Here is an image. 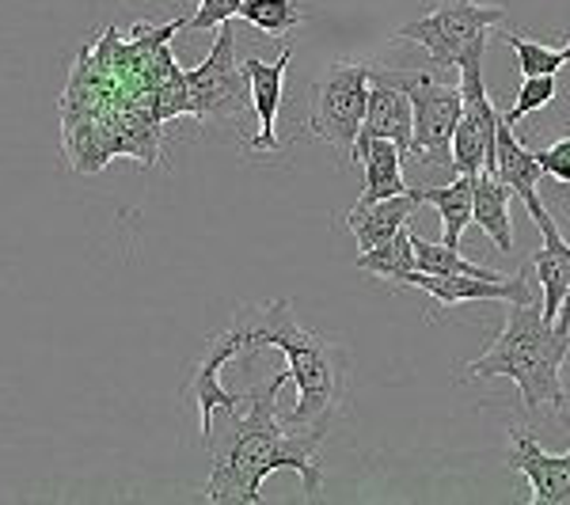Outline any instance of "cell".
Wrapping results in <instances>:
<instances>
[{
	"instance_id": "6da1fadb",
	"label": "cell",
	"mask_w": 570,
	"mask_h": 505,
	"mask_svg": "<svg viewBox=\"0 0 570 505\" xmlns=\"http://www.w3.org/2000/svg\"><path fill=\"white\" fill-rule=\"evenodd\" d=\"M289 373H274L259 388H247L240 410H214V426L206 445L214 453V475L202 486L206 502H263V479L282 467H293L305 483V498L320 494V464L316 445L301 429L285 426L278 415V392Z\"/></svg>"
},
{
	"instance_id": "7a4b0ae2",
	"label": "cell",
	"mask_w": 570,
	"mask_h": 505,
	"mask_svg": "<svg viewBox=\"0 0 570 505\" xmlns=\"http://www.w3.org/2000/svg\"><path fill=\"white\" fill-rule=\"evenodd\" d=\"M247 350H278L285 354V373L297 384V407L289 410L285 426L301 429L312 445L327 437L331 422L343 407L346 392V350L327 335H312L297 324L289 300H266V305L236 308Z\"/></svg>"
},
{
	"instance_id": "3957f363",
	"label": "cell",
	"mask_w": 570,
	"mask_h": 505,
	"mask_svg": "<svg viewBox=\"0 0 570 505\" xmlns=\"http://www.w3.org/2000/svg\"><path fill=\"white\" fill-rule=\"evenodd\" d=\"M570 354V330L548 324L537 300L505 308V327L499 330L487 350L475 362L464 365V380L480 376H510L521 392V403L529 410L563 407V362Z\"/></svg>"
},
{
	"instance_id": "277c9868",
	"label": "cell",
	"mask_w": 570,
	"mask_h": 505,
	"mask_svg": "<svg viewBox=\"0 0 570 505\" xmlns=\"http://www.w3.org/2000/svg\"><path fill=\"white\" fill-rule=\"evenodd\" d=\"M373 77L384 80V85H395L411 99V118H415L411 156H419V164H430V168H453V130L464 110L461 88L438 80L430 69L400 72L373 66Z\"/></svg>"
},
{
	"instance_id": "5b68a950",
	"label": "cell",
	"mask_w": 570,
	"mask_h": 505,
	"mask_svg": "<svg viewBox=\"0 0 570 505\" xmlns=\"http://www.w3.org/2000/svg\"><path fill=\"white\" fill-rule=\"evenodd\" d=\"M370 69L373 66H365V61H335V66H327L324 77L312 85L308 130L316 141L343 152L346 164H354V145L365 122Z\"/></svg>"
},
{
	"instance_id": "8992f818",
	"label": "cell",
	"mask_w": 570,
	"mask_h": 505,
	"mask_svg": "<svg viewBox=\"0 0 570 505\" xmlns=\"http://www.w3.org/2000/svg\"><path fill=\"white\" fill-rule=\"evenodd\" d=\"M505 20V4H480V0H438L426 16L403 23L395 39L415 42L430 53L434 69H453L468 46L491 39V31Z\"/></svg>"
},
{
	"instance_id": "52a82bcc",
	"label": "cell",
	"mask_w": 570,
	"mask_h": 505,
	"mask_svg": "<svg viewBox=\"0 0 570 505\" xmlns=\"http://www.w3.org/2000/svg\"><path fill=\"white\" fill-rule=\"evenodd\" d=\"M183 77H187L190 91V118H198V122H233L252 110V85L236 61L233 20L217 27V42L209 58L198 69H187Z\"/></svg>"
},
{
	"instance_id": "ba28073f",
	"label": "cell",
	"mask_w": 570,
	"mask_h": 505,
	"mask_svg": "<svg viewBox=\"0 0 570 505\" xmlns=\"http://www.w3.org/2000/svg\"><path fill=\"white\" fill-rule=\"evenodd\" d=\"M240 357H252L247 350V335L240 327V319L233 316V324L217 335L206 338L202 354L190 362L187 380H183V396L198 407V434L206 440L209 426H214V410H240L247 403V392H225L220 388V373H225L228 362H240Z\"/></svg>"
},
{
	"instance_id": "9c48e42d",
	"label": "cell",
	"mask_w": 570,
	"mask_h": 505,
	"mask_svg": "<svg viewBox=\"0 0 570 505\" xmlns=\"http://www.w3.org/2000/svg\"><path fill=\"white\" fill-rule=\"evenodd\" d=\"M403 289H422L426 297H434L441 308L453 305H472V300H505V305H529L532 286L529 274H505V278H472V274H426L411 270L400 281Z\"/></svg>"
},
{
	"instance_id": "30bf717a",
	"label": "cell",
	"mask_w": 570,
	"mask_h": 505,
	"mask_svg": "<svg viewBox=\"0 0 570 505\" xmlns=\"http://www.w3.org/2000/svg\"><path fill=\"white\" fill-rule=\"evenodd\" d=\"M559 422H563V429L570 434V415L563 407H559ZM505 464L529 479V486H532L529 505H570V448L559 456L544 453L525 429H513Z\"/></svg>"
},
{
	"instance_id": "8fae6325",
	"label": "cell",
	"mask_w": 570,
	"mask_h": 505,
	"mask_svg": "<svg viewBox=\"0 0 570 505\" xmlns=\"http://www.w3.org/2000/svg\"><path fill=\"white\" fill-rule=\"evenodd\" d=\"M525 209H529V217L537 220L540 236H544V247L532 255V270H537L540 286H544V308H540V311H544L548 324H556L559 305H563V297L570 289V244L563 240L556 217L548 214L544 201H540L537 195L525 198Z\"/></svg>"
},
{
	"instance_id": "7c38bea8",
	"label": "cell",
	"mask_w": 570,
	"mask_h": 505,
	"mask_svg": "<svg viewBox=\"0 0 570 505\" xmlns=\"http://www.w3.org/2000/svg\"><path fill=\"white\" fill-rule=\"evenodd\" d=\"M293 61V46H282L278 61H259L247 58L244 72L247 85H252V110L259 115V133L247 141L252 152H274L278 149V110H282V96H285V69Z\"/></svg>"
},
{
	"instance_id": "4fadbf2b",
	"label": "cell",
	"mask_w": 570,
	"mask_h": 505,
	"mask_svg": "<svg viewBox=\"0 0 570 505\" xmlns=\"http://www.w3.org/2000/svg\"><path fill=\"white\" fill-rule=\"evenodd\" d=\"M411 133H415V118H411V99L403 96L395 85H384V80L373 77L370 69V103H365V122H362V137H384L392 141L403 156L411 152Z\"/></svg>"
},
{
	"instance_id": "5bb4252c",
	"label": "cell",
	"mask_w": 570,
	"mask_h": 505,
	"mask_svg": "<svg viewBox=\"0 0 570 505\" xmlns=\"http://www.w3.org/2000/svg\"><path fill=\"white\" fill-rule=\"evenodd\" d=\"M422 206V190H407V195H392V198H381V201H357V206L346 214V228L354 232L357 240V251H370L381 240L400 232L415 209Z\"/></svg>"
},
{
	"instance_id": "9a60e30c",
	"label": "cell",
	"mask_w": 570,
	"mask_h": 505,
	"mask_svg": "<svg viewBox=\"0 0 570 505\" xmlns=\"http://www.w3.org/2000/svg\"><path fill=\"white\" fill-rule=\"evenodd\" d=\"M513 190L494 176V171H480L472 187V225H480L487 240L499 247L502 255H513V220H510Z\"/></svg>"
},
{
	"instance_id": "2e32d148",
	"label": "cell",
	"mask_w": 570,
	"mask_h": 505,
	"mask_svg": "<svg viewBox=\"0 0 570 505\" xmlns=\"http://www.w3.org/2000/svg\"><path fill=\"white\" fill-rule=\"evenodd\" d=\"M354 160H365V187L357 201H381L411 190L403 179V152L384 137H362L354 145Z\"/></svg>"
},
{
	"instance_id": "e0dca14e",
	"label": "cell",
	"mask_w": 570,
	"mask_h": 505,
	"mask_svg": "<svg viewBox=\"0 0 570 505\" xmlns=\"http://www.w3.org/2000/svg\"><path fill=\"white\" fill-rule=\"evenodd\" d=\"M491 171L499 176L505 187L513 190L521 201L537 195V182L544 176V168H540L537 152H529L525 145L518 141V133H513V126L505 122L499 115V130H494V164Z\"/></svg>"
},
{
	"instance_id": "ac0fdd59",
	"label": "cell",
	"mask_w": 570,
	"mask_h": 505,
	"mask_svg": "<svg viewBox=\"0 0 570 505\" xmlns=\"http://www.w3.org/2000/svg\"><path fill=\"white\" fill-rule=\"evenodd\" d=\"M472 187L475 176H456V182H449V187L422 190V206H434L441 217V244L461 247L464 228L472 225Z\"/></svg>"
},
{
	"instance_id": "d6986e66",
	"label": "cell",
	"mask_w": 570,
	"mask_h": 505,
	"mask_svg": "<svg viewBox=\"0 0 570 505\" xmlns=\"http://www.w3.org/2000/svg\"><path fill=\"white\" fill-rule=\"evenodd\" d=\"M354 266H357V270L376 274V278L395 281V286H400L411 270H419V266H415V244H411V228L403 225L400 232L389 236V240H381L376 247H370V251H362Z\"/></svg>"
},
{
	"instance_id": "ffe728a7",
	"label": "cell",
	"mask_w": 570,
	"mask_h": 505,
	"mask_svg": "<svg viewBox=\"0 0 570 505\" xmlns=\"http://www.w3.org/2000/svg\"><path fill=\"white\" fill-rule=\"evenodd\" d=\"M240 20L252 23L255 31L271 34V39H285V34L305 23L308 16H305V8H301V0H244Z\"/></svg>"
},
{
	"instance_id": "44dd1931",
	"label": "cell",
	"mask_w": 570,
	"mask_h": 505,
	"mask_svg": "<svg viewBox=\"0 0 570 505\" xmlns=\"http://www.w3.org/2000/svg\"><path fill=\"white\" fill-rule=\"evenodd\" d=\"M502 39L510 42L521 77H556V72L570 61L567 50H551V46L532 42V39H525V34H518V31H505Z\"/></svg>"
},
{
	"instance_id": "7402d4cb",
	"label": "cell",
	"mask_w": 570,
	"mask_h": 505,
	"mask_svg": "<svg viewBox=\"0 0 570 505\" xmlns=\"http://www.w3.org/2000/svg\"><path fill=\"white\" fill-rule=\"evenodd\" d=\"M556 99V77H521V88H518V99H513L510 110H502V118L510 126H518L521 118L532 115V110L548 107Z\"/></svg>"
},
{
	"instance_id": "603a6c76",
	"label": "cell",
	"mask_w": 570,
	"mask_h": 505,
	"mask_svg": "<svg viewBox=\"0 0 570 505\" xmlns=\"http://www.w3.org/2000/svg\"><path fill=\"white\" fill-rule=\"evenodd\" d=\"M240 4L244 0H198L190 20H183V31H217L220 23L240 16Z\"/></svg>"
},
{
	"instance_id": "cb8c5ba5",
	"label": "cell",
	"mask_w": 570,
	"mask_h": 505,
	"mask_svg": "<svg viewBox=\"0 0 570 505\" xmlns=\"http://www.w3.org/2000/svg\"><path fill=\"white\" fill-rule=\"evenodd\" d=\"M537 160H540V168H544V176L559 179V182H570V137L548 145V149H540Z\"/></svg>"
},
{
	"instance_id": "d4e9b609",
	"label": "cell",
	"mask_w": 570,
	"mask_h": 505,
	"mask_svg": "<svg viewBox=\"0 0 570 505\" xmlns=\"http://www.w3.org/2000/svg\"><path fill=\"white\" fill-rule=\"evenodd\" d=\"M556 327H559V330H570V289H567V297H563V305H559V316H556Z\"/></svg>"
},
{
	"instance_id": "484cf974",
	"label": "cell",
	"mask_w": 570,
	"mask_h": 505,
	"mask_svg": "<svg viewBox=\"0 0 570 505\" xmlns=\"http://www.w3.org/2000/svg\"><path fill=\"white\" fill-rule=\"evenodd\" d=\"M567 53H570V42H567Z\"/></svg>"
}]
</instances>
